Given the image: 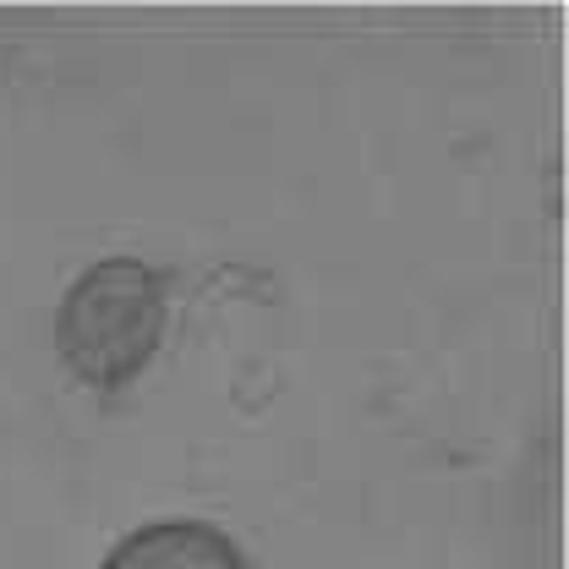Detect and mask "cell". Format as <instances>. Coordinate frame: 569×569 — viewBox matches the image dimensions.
<instances>
[{
	"mask_svg": "<svg viewBox=\"0 0 569 569\" xmlns=\"http://www.w3.org/2000/svg\"><path fill=\"white\" fill-rule=\"evenodd\" d=\"M159 335H164V280L132 258L93 263L67 290L56 318V351L67 372L99 395L138 378Z\"/></svg>",
	"mask_w": 569,
	"mask_h": 569,
	"instance_id": "cell-1",
	"label": "cell"
},
{
	"mask_svg": "<svg viewBox=\"0 0 569 569\" xmlns=\"http://www.w3.org/2000/svg\"><path fill=\"white\" fill-rule=\"evenodd\" d=\"M99 569H247V559L209 520H153L121 537Z\"/></svg>",
	"mask_w": 569,
	"mask_h": 569,
	"instance_id": "cell-2",
	"label": "cell"
}]
</instances>
